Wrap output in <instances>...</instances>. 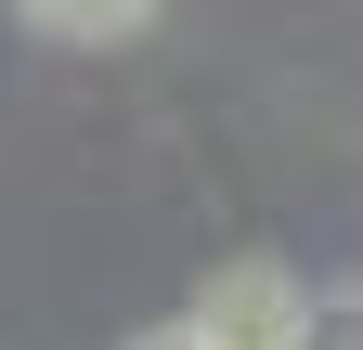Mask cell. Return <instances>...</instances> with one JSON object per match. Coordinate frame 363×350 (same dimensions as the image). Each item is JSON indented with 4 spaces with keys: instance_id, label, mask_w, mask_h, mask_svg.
Masks as SVG:
<instances>
[{
    "instance_id": "3",
    "label": "cell",
    "mask_w": 363,
    "mask_h": 350,
    "mask_svg": "<svg viewBox=\"0 0 363 350\" xmlns=\"http://www.w3.org/2000/svg\"><path fill=\"white\" fill-rule=\"evenodd\" d=\"M286 350H363V286H337V298H298V337Z\"/></svg>"
},
{
    "instance_id": "2",
    "label": "cell",
    "mask_w": 363,
    "mask_h": 350,
    "mask_svg": "<svg viewBox=\"0 0 363 350\" xmlns=\"http://www.w3.org/2000/svg\"><path fill=\"white\" fill-rule=\"evenodd\" d=\"M13 13L39 39H65V52H104V39H143L156 26V0H13Z\"/></svg>"
},
{
    "instance_id": "1",
    "label": "cell",
    "mask_w": 363,
    "mask_h": 350,
    "mask_svg": "<svg viewBox=\"0 0 363 350\" xmlns=\"http://www.w3.org/2000/svg\"><path fill=\"white\" fill-rule=\"evenodd\" d=\"M298 273H286V259H272V247H247V259H220V273H208V298H195V324L220 337V350H286L298 337Z\"/></svg>"
},
{
    "instance_id": "4",
    "label": "cell",
    "mask_w": 363,
    "mask_h": 350,
    "mask_svg": "<svg viewBox=\"0 0 363 350\" xmlns=\"http://www.w3.org/2000/svg\"><path fill=\"white\" fill-rule=\"evenodd\" d=\"M130 350H220V337H208L195 312H169V324H143V337H130Z\"/></svg>"
}]
</instances>
